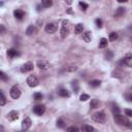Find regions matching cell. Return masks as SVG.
Listing matches in <instances>:
<instances>
[{
    "instance_id": "obj_1",
    "label": "cell",
    "mask_w": 132,
    "mask_h": 132,
    "mask_svg": "<svg viewBox=\"0 0 132 132\" xmlns=\"http://www.w3.org/2000/svg\"><path fill=\"white\" fill-rule=\"evenodd\" d=\"M114 119H115V121H116V123L117 124H119V125H121V126H125V127H131V123H130V121L128 120V118L127 117H125V116H122V115H115V117H114Z\"/></svg>"
},
{
    "instance_id": "obj_2",
    "label": "cell",
    "mask_w": 132,
    "mask_h": 132,
    "mask_svg": "<svg viewBox=\"0 0 132 132\" xmlns=\"http://www.w3.org/2000/svg\"><path fill=\"white\" fill-rule=\"evenodd\" d=\"M92 120L97 122V123L102 124V123L105 122V120H106V116H105V114L103 112H97L92 116Z\"/></svg>"
},
{
    "instance_id": "obj_3",
    "label": "cell",
    "mask_w": 132,
    "mask_h": 132,
    "mask_svg": "<svg viewBox=\"0 0 132 132\" xmlns=\"http://www.w3.org/2000/svg\"><path fill=\"white\" fill-rule=\"evenodd\" d=\"M120 65L131 67V65H132V55L130 54V53H128V54L120 61Z\"/></svg>"
},
{
    "instance_id": "obj_4",
    "label": "cell",
    "mask_w": 132,
    "mask_h": 132,
    "mask_svg": "<svg viewBox=\"0 0 132 132\" xmlns=\"http://www.w3.org/2000/svg\"><path fill=\"white\" fill-rule=\"evenodd\" d=\"M60 33H61V37L62 38H65L68 33H69V28H68V21L67 20H64L63 23H62V27H61V30H60Z\"/></svg>"
},
{
    "instance_id": "obj_5",
    "label": "cell",
    "mask_w": 132,
    "mask_h": 132,
    "mask_svg": "<svg viewBox=\"0 0 132 132\" xmlns=\"http://www.w3.org/2000/svg\"><path fill=\"white\" fill-rule=\"evenodd\" d=\"M27 84H28V86L31 87V88L37 87L38 84H39L38 78H37L35 75H30V76H28V78H27Z\"/></svg>"
},
{
    "instance_id": "obj_6",
    "label": "cell",
    "mask_w": 132,
    "mask_h": 132,
    "mask_svg": "<svg viewBox=\"0 0 132 132\" xmlns=\"http://www.w3.org/2000/svg\"><path fill=\"white\" fill-rule=\"evenodd\" d=\"M57 28H58V26H57V24H56V23H49V24H46V25H45L44 30H45V32H46V33L52 34V33H55V32H56Z\"/></svg>"
},
{
    "instance_id": "obj_7",
    "label": "cell",
    "mask_w": 132,
    "mask_h": 132,
    "mask_svg": "<svg viewBox=\"0 0 132 132\" xmlns=\"http://www.w3.org/2000/svg\"><path fill=\"white\" fill-rule=\"evenodd\" d=\"M33 113L37 116H42L45 113V105L43 104H37L33 107Z\"/></svg>"
},
{
    "instance_id": "obj_8",
    "label": "cell",
    "mask_w": 132,
    "mask_h": 132,
    "mask_svg": "<svg viewBox=\"0 0 132 132\" xmlns=\"http://www.w3.org/2000/svg\"><path fill=\"white\" fill-rule=\"evenodd\" d=\"M10 96H11V98H14V99L20 98V96H21V90H20V88H19L18 86H14V87L10 89Z\"/></svg>"
},
{
    "instance_id": "obj_9",
    "label": "cell",
    "mask_w": 132,
    "mask_h": 132,
    "mask_svg": "<svg viewBox=\"0 0 132 132\" xmlns=\"http://www.w3.org/2000/svg\"><path fill=\"white\" fill-rule=\"evenodd\" d=\"M31 124H32V122H31L30 118H25L23 120V122H22V130L23 131H27L31 127Z\"/></svg>"
},
{
    "instance_id": "obj_10",
    "label": "cell",
    "mask_w": 132,
    "mask_h": 132,
    "mask_svg": "<svg viewBox=\"0 0 132 132\" xmlns=\"http://www.w3.org/2000/svg\"><path fill=\"white\" fill-rule=\"evenodd\" d=\"M33 69V64L31 62H27V63H25L24 65H22L21 67V71L23 73H26V72H29Z\"/></svg>"
},
{
    "instance_id": "obj_11",
    "label": "cell",
    "mask_w": 132,
    "mask_h": 132,
    "mask_svg": "<svg viewBox=\"0 0 132 132\" xmlns=\"http://www.w3.org/2000/svg\"><path fill=\"white\" fill-rule=\"evenodd\" d=\"M21 54H20V52L18 51V50H16V49H9L8 51H7V56L9 57V58H16V57H18V56H20Z\"/></svg>"
},
{
    "instance_id": "obj_12",
    "label": "cell",
    "mask_w": 132,
    "mask_h": 132,
    "mask_svg": "<svg viewBox=\"0 0 132 132\" xmlns=\"http://www.w3.org/2000/svg\"><path fill=\"white\" fill-rule=\"evenodd\" d=\"M36 33H37V28L35 27V26H33V25H30L29 27L27 28V30H26V34H27L28 36L34 35Z\"/></svg>"
},
{
    "instance_id": "obj_13",
    "label": "cell",
    "mask_w": 132,
    "mask_h": 132,
    "mask_svg": "<svg viewBox=\"0 0 132 132\" xmlns=\"http://www.w3.org/2000/svg\"><path fill=\"white\" fill-rule=\"evenodd\" d=\"M14 15H15V18L17 20H23L24 17H25V13L22 9H16L14 11Z\"/></svg>"
},
{
    "instance_id": "obj_14",
    "label": "cell",
    "mask_w": 132,
    "mask_h": 132,
    "mask_svg": "<svg viewBox=\"0 0 132 132\" xmlns=\"http://www.w3.org/2000/svg\"><path fill=\"white\" fill-rule=\"evenodd\" d=\"M37 66H38L40 69L46 70V69H49V68H50V63H49V62H46V61L41 60V61H38V62H37Z\"/></svg>"
},
{
    "instance_id": "obj_15",
    "label": "cell",
    "mask_w": 132,
    "mask_h": 132,
    "mask_svg": "<svg viewBox=\"0 0 132 132\" xmlns=\"http://www.w3.org/2000/svg\"><path fill=\"white\" fill-rule=\"evenodd\" d=\"M18 118H19L18 112H16V111H11V112H9L8 115H7V119H8L9 121H16Z\"/></svg>"
},
{
    "instance_id": "obj_16",
    "label": "cell",
    "mask_w": 132,
    "mask_h": 132,
    "mask_svg": "<svg viewBox=\"0 0 132 132\" xmlns=\"http://www.w3.org/2000/svg\"><path fill=\"white\" fill-rule=\"evenodd\" d=\"M125 11H126L125 7L120 6V7H118V8H117V10H116V13H115V17H116V18L123 17V16H124V14H125Z\"/></svg>"
},
{
    "instance_id": "obj_17",
    "label": "cell",
    "mask_w": 132,
    "mask_h": 132,
    "mask_svg": "<svg viewBox=\"0 0 132 132\" xmlns=\"http://www.w3.org/2000/svg\"><path fill=\"white\" fill-rule=\"evenodd\" d=\"M83 39L86 41V42H90L92 40V34L90 31H86L84 34H83Z\"/></svg>"
},
{
    "instance_id": "obj_18",
    "label": "cell",
    "mask_w": 132,
    "mask_h": 132,
    "mask_svg": "<svg viewBox=\"0 0 132 132\" xmlns=\"http://www.w3.org/2000/svg\"><path fill=\"white\" fill-rule=\"evenodd\" d=\"M74 31H75V33H76V34L82 33V32L84 31V25H83V24H81V23L76 24V25H75V28H74Z\"/></svg>"
},
{
    "instance_id": "obj_19",
    "label": "cell",
    "mask_w": 132,
    "mask_h": 132,
    "mask_svg": "<svg viewBox=\"0 0 132 132\" xmlns=\"http://www.w3.org/2000/svg\"><path fill=\"white\" fill-rule=\"evenodd\" d=\"M99 105H100V101L98 99H92L91 100V103H90L91 109H97V107H99Z\"/></svg>"
},
{
    "instance_id": "obj_20",
    "label": "cell",
    "mask_w": 132,
    "mask_h": 132,
    "mask_svg": "<svg viewBox=\"0 0 132 132\" xmlns=\"http://www.w3.org/2000/svg\"><path fill=\"white\" fill-rule=\"evenodd\" d=\"M40 5L42 7H50V6L53 5V1H52V0H42Z\"/></svg>"
},
{
    "instance_id": "obj_21",
    "label": "cell",
    "mask_w": 132,
    "mask_h": 132,
    "mask_svg": "<svg viewBox=\"0 0 132 132\" xmlns=\"http://www.w3.org/2000/svg\"><path fill=\"white\" fill-rule=\"evenodd\" d=\"M99 47L100 49H105L107 47V39L106 38H101L99 41Z\"/></svg>"
},
{
    "instance_id": "obj_22",
    "label": "cell",
    "mask_w": 132,
    "mask_h": 132,
    "mask_svg": "<svg viewBox=\"0 0 132 132\" xmlns=\"http://www.w3.org/2000/svg\"><path fill=\"white\" fill-rule=\"evenodd\" d=\"M58 94H59V96H61V97H69V92L66 90V89H60L59 90V92H58Z\"/></svg>"
},
{
    "instance_id": "obj_23",
    "label": "cell",
    "mask_w": 132,
    "mask_h": 132,
    "mask_svg": "<svg viewBox=\"0 0 132 132\" xmlns=\"http://www.w3.org/2000/svg\"><path fill=\"white\" fill-rule=\"evenodd\" d=\"M82 130H83L84 132H95V128L92 127V126H90V125H85V126H83Z\"/></svg>"
},
{
    "instance_id": "obj_24",
    "label": "cell",
    "mask_w": 132,
    "mask_h": 132,
    "mask_svg": "<svg viewBox=\"0 0 132 132\" xmlns=\"http://www.w3.org/2000/svg\"><path fill=\"white\" fill-rule=\"evenodd\" d=\"M71 87H72V89H73V92H74V93H77V92H78L80 86H78V82H77V81H73V82H71Z\"/></svg>"
},
{
    "instance_id": "obj_25",
    "label": "cell",
    "mask_w": 132,
    "mask_h": 132,
    "mask_svg": "<svg viewBox=\"0 0 132 132\" xmlns=\"http://www.w3.org/2000/svg\"><path fill=\"white\" fill-rule=\"evenodd\" d=\"M5 104H6V98H5L4 94L0 91V106H3Z\"/></svg>"
},
{
    "instance_id": "obj_26",
    "label": "cell",
    "mask_w": 132,
    "mask_h": 132,
    "mask_svg": "<svg viewBox=\"0 0 132 132\" xmlns=\"http://www.w3.org/2000/svg\"><path fill=\"white\" fill-rule=\"evenodd\" d=\"M100 85H101V82L98 81V80H94V81H91V82H90V86H91L92 88H97V87H99Z\"/></svg>"
},
{
    "instance_id": "obj_27",
    "label": "cell",
    "mask_w": 132,
    "mask_h": 132,
    "mask_svg": "<svg viewBox=\"0 0 132 132\" xmlns=\"http://www.w3.org/2000/svg\"><path fill=\"white\" fill-rule=\"evenodd\" d=\"M104 56H105V59H106V60H112L114 58V53L112 51H107L106 53H105Z\"/></svg>"
},
{
    "instance_id": "obj_28",
    "label": "cell",
    "mask_w": 132,
    "mask_h": 132,
    "mask_svg": "<svg viewBox=\"0 0 132 132\" xmlns=\"http://www.w3.org/2000/svg\"><path fill=\"white\" fill-rule=\"evenodd\" d=\"M78 5H80V7H81V9H82L83 11H86L87 8H88V6H89L86 2H83V1H80V2H78Z\"/></svg>"
},
{
    "instance_id": "obj_29",
    "label": "cell",
    "mask_w": 132,
    "mask_h": 132,
    "mask_svg": "<svg viewBox=\"0 0 132 132\" xmlns=\"http://www.w3.org/2000/svg\"><path fill=\"white\" fill-rule=\"evenodd\" d=\"M118 39V33L117 32H111L110 33V40L111 41H116Z\"/></svg>"
},
{
    "instance_id": "obj_30",
    "label": "cell",
    "mask_w": 132,
    "mask_h": 132,
    "mask_svg": "<svg viewBox=\"0 0 132 132\" xmlns=\"http://www.w3.org/2000/svg\"><path fill=\"white\" fill-rule=\"evenodd\" d=\"M0 80H2V81H7L8 80V76L6 75V73L1 71V70H0Z\"/></svg>"
},
{
    "instance_id": "obj_31",
    "label": "cell",
    "mask_w": 132,
    "mask_h": 132,
    "mask_svg": "<svg viewBox=\"0 0 132 132\" xmlns=\"http://www.w3.org/2000/svg\"><path fill=\"white\" fill-rule=\"evenodd\" d=\"M113 113H114V115H119L120 114V109L118 107L117 104H113Z\"/></svg>"
},
{
    "instance_id": "obj_32",
    "label": "cell",
    "mask_w": 132,
    "mask_h": 132,
    "mask_svg": "<svg viewBox=\"0 0 132 132\" xmlns=\"http://www.w3.org/2000/svg\"><path fill=\"white\" fill-rule=\"evenodd\" d=\"M66 132H78V128L75 126H71L66 129Z\"/></svg>"
},
{
    "instance_id": "obj_33",
    "label": "cell",
    "mask_w": 132,
    "mask_h": 132,
    "mask_svg": "<svg viewBox=\"0 0 132 132\" xmlns=\"http://www.w3.org/2000/svg\"><path fill=\"white\" fill-rule=\"evenodd\" d=\"M64 126H65L64 121H63L62 119H59V120L57 121V127H58V128H64Z\"/></svg>"
},
{
    "instance_id": "obj_34",
    "label": "cell",
    "mask_w": 132,
    "mask_h": 132,
    "mask_svg": "<svg viewBox=\"0 0 132 132\" xmlns=\"http://www.w3.org/2000/svg\"><path fill=\"white\" fill-rule=\"evenodd\" d=\"M88 99H90V96H89L88 94H82L81 97H80V100H81V101H84V102L87 101Z\"/></svg>"
},
{
    "instance_id": "obj_35",
    "label": "cell",
    "mask_w": 132,
    "mask_h": 132,
    "mask_svg": "<svg viewBox=\"0 0 132 132\" xmlns=\"http://www.w3.org/2000/svg\"><path fill=\"white\" fill-rule=\"evenodd\" d=\"M42 97H43V96H42L41 93H38V92H37V93H34V99H35V100H37V101H38V100H41Z\"/></svg>"
},
{
    "instance_id": "obj_36",
    "label": "cell",
    "mask_w": 132,
    "mask_h": 132,
    "mask_svg": "<svg viewBox=\"0 0 132 132\" xmlns=\"http://www.w3.org/2000/svg\"><path fill=\"white\" fill-rule=\"evenodd\" d=\"M95 24H96V26L98 28H101L102 27V20L101 19H96L95 20Z\"/></svg>"
},
{
    "instance_id": "obj_37",
    "label": "cell",
    "mask_w": 132,
    "mask_h": 132,
    "mask_svg": "<svg viewBox=\"0 0 132 132\" xmlns=\"http://www.w3.org/2000/svg\"><path fill=\"white\" fill-rule=\"evenodd\" d=\"M6 32V28L3 25H0V34H4Z\"/></svg>"
},
{
    "instance_id": "obj_38",
    "label": "cell",
    "mask_w": 132,
    "mask_h": 132,
    "mask_svg": "<svg viewBox=\"0 0 132 132\" xmlns=\"http://www.w3.org/2000/svg\"><path fill=\"white\" fill-rule=\"evenodd\" d=\"M125 114H126L127 117H132V111H131V110L126 109V110H125Z\"/></svg>"
},
{
    "instance_id": "obj_39",
    "label": "cell",
    "mask_w": 132,
    "mask_h": 132,
    "mask_svg": "<svg viewBox=\"0 0 132 132\" xmlns=\"http://www.w3.org/2000/svg\"><path fill=\"white\" fill-rule=\"evenodd\" d=\"M126 98H127V100L130 102V101L132 100V95H131L130 93H129V94H126Z\"/></svg>"
},
{
    "instance_id": "obj_40",
    "label": "cell",
    "mask_w": 132,
    "mask_h": 132,
    "mask_svg": "<svg viewBox=\"0 0 132 132\" xmlns=\"http://www.w3.org/2000/svg\"><path fill=\"white\" fill-rule=\"evenodd\" d=\"M76 69H77L76 66H71V67H69L67 70H68V71H74V70H76Z\"/></svg>"
},
{
    "instance_id": "obj_41",
    "label": "cell",
    "mask_w": 132,
    "mask_h": 132,
    "mask_svg": "<svg viewBox=\"0 0 132 132\" xmlns=\"http://www.w3.org/2000/svg\"><path fill=\"white\" fill-rule=\"evenodd\" d=\"M0 132H5V129L2 125H0Z\"/></svg>"
}]
</instances>
